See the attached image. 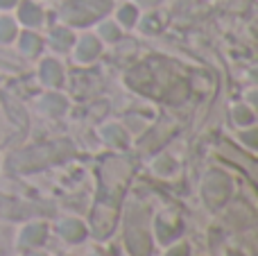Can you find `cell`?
<instances>
[{"instance_id": "obj_10", "label": "cell", "mask_w": 258, "mask_h": 256, "mask_svg": "<svg viewBox=\"0 0 258 256\" xmlns=\"http://www.w3.org/2000/svg\"><path fill=\"white\" fill-rule=\"evenodd\" d=\"M102 36L104 39H109V41H113V39H118V36H120V32H118V27L113 25V23H107V25H102Z\"/></svg>"}, {"instance_id": "obj_11", "label": "cell", "mask_w": 258, "mask_h": 256, "mask_svg": "<svg viewBox=\"0 0 258 256\" xmlns=\"http://www.w3.org/2000/svg\"><path fill=\"white\" fill-rule=\"evenodd\" d=\"M16 5V0H0V9H9Z\"/></svg>"}, {"instance_id": "obj_2", "label": "cell", "mask_w": 258, "mask_h": 256, "mask_svg": "<svg viewBox=\"0 0 258 256\" xmlns=\"http://www.w3.org/2000/svg\"><path fill=\"white\" fill-rule=\"evenodd\" d=\"M98 52H100V41L95 39V36H84V39H80V43H77L75 57L80 59V61H91V59H95Z\"/></svg>"}, {"instance_id": "obj_1", "label": "cell", "mask_w": 258, "mask_h": 256, "mask_svg": "<svg viewBox=\"0 0 258 256\" xmlns=\"http://www.w3.org/2000/svg\"><path fill=\"white\" fill-rule=\"evenodd\" d=\"M111 3L109 0H73L63 7V16L75 25H86V23L95 21L98 16L109 12Z\"/></svg>"}, {"instance_id": "obj_9", "label": "cell", "mask_w": 258, "mask_h": 256, "mask_svg": "<svg viewBox=\"0 0 258 256\" xmlns=\"http://www.w3.org/2000/svg\"><path fill=\"white\" fill-rule=\"evenodd\" d=\"M118 18H120V23H125V25H134V23H136V7H132V5L122 7Z\"/></svg>"}, {"instance_id": "obj_8", "label": "cell", "mask_w": 258, "mask_h": 256, "mask_svg": "<svg viewBox=\"0 0 258 256\" xmlns=\"http://www.w3.org/2000/svg\"><path fill=\"white\" fill-rule=\"evenodd\" d=\"M14 32H16V27H14L12 18H0V41H9Z\"/></svg>"}, {"instance_id": "obj_6", "label": "cell", "mask_w": 258, "mask_h": 256, "mask_svg": "<svg viewBox=\"0 0 258 256\" xmlns=\"http://www.w3.org/2000/svg\"><path fill=\"white\" fill-rule=\"evenodd\" d=\"M39 45H41V43H39V39H36L34 34H30V32L21 36V50H25L27 54L36 52V50H39Z\"/></svg>"}, {"instance_id": "obj_7", "label": "cell", "mask_w": 258, "mask_h": 256, "mask_svg": "<svg viewBox=\"0 0 258 256\" xmlns=\"http://www.w3.org/2000/svg\"><path fill=\"white\" fill-rule=\"evenodd\" d=\"M52 41H54V45H57L59 50H66L68 45L73 43V36H71V32L68 30H57L54 32V36H52Z\"/></svg>"}, {"instance_id": "obj_4", "label": "cell", "mask_w": 258, "mask_h": 256, "mask_svg": "<svg viewBox=\"0 0 258 256\" xmlns=\"http://www.w3.org/2000/svg\"><path fill=\"white\" fill-rule=\"evenodd\" d=\"M41 80L50 86H57L61 82V66L57 61H52V59H45L41 63Z\"/></svg>"}, {"instance_id": "obj_3", "label": "cell", "mask_w": 258, "mask_h": 256, "mask_svg": "<svg viewBox=\"0 0 258 256\" xmlns=\"http://www.w3.org/2000/svg\"><path fill=\"white\" fill-rule=\"evenodd\" d=\"M18 16H21V21L25 23V25H41V21H43L41 7L34 3H30V0H23L21 9H18Z\"/></svg>"}, {"instance_id": "obj_5", "label": "cell", "mask_w": 258, "mask_h": 256, "mask_svg": "<svg viewBox=\"0 0 258 256\" xmlns=\"http://www.w3.org/2000/svg\"><path fill=\"white\" fill-rule=\"evenodd\" d=\"M43 107H45V111H50V113H61L66 102H63V98H59V95H48V98H43Z\"/></svg>"}]
</instances>
